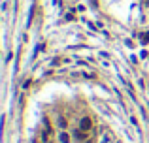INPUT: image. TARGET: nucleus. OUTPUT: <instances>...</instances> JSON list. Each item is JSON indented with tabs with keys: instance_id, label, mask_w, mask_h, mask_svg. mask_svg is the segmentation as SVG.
Segmentation results:
<instances>
[{
	"instance_id": "1",
	"label": "nucleus",
	"mask_w": 149,
	"mask_h": 143,
	"mask_svg": "<svg viewBox=\"0 0 149 143\" xmlns=\"http://www.w3.org/2000/svg\"><path fill=\"white\" fill-rule=\"evenodd\" d=\"M91 126H93V121H91V117H83L81 122H79V130H83V132H89Z\"/></svg>"
},
{
	"instance_id": "2",
	"label": "nucleus",
	"mask_w": 149,
	"mask_h": 143,
	"mask_svg": "<svg viewBox=\"0 0 149 143\" xmlns=\"http://www.w3.org/2000/svg\"><path fill=\"white\" fill-rule=\"evenodd\" d=\"M60 141H62V143H68V141H70L68 134H64V132H62V134H60Z\"/></svg>"
},
{
	"instance_id": "3",
	"label": "nucleus",
	"mask_w": 149,
	"mask_h": 143,
	"mask_svg": "<svg viewBox=\"0 0 149 143\" xmlns=\"http://www.w3.org/2000/svg\"><path fill=\"white\" fill-rule=\"evenodd\" d=\"M76 138H77V139H85V132H83V130L76 132Z\"/></svg>"
},
{
	"instance_id": "4",
	"label": "nucleus",
	"mask_w": 149,
	"mask_h": 143,
	"mask_svg": "<svg viewBox=\"0 0 149 143\" xmlns=\"http://www.w3.org/2000/svg\"><path fill=\"white\" fill-rule=\"evenodd\" d=\"M59 126H60V128H66V119L59 117Z\"/></svg>"
},
{
	"instance_id": "5",
	"label": "nucleus",
	"mask_w": 149,
	"mask_h": 143,
	"mask_svg": "<svg viewBox=\"0 0 149 143\" xmlns=\"http://www.w3.org/2000/svg\"><path fill=\"white\" fill-rule=\"evenodd\" d=\"M142 41H144V43H147V41H149V34H144V36H142Z\"/></svg>"
},
{
	"instance_id": "6",
	"label": "nucleus",
	"mask_w": 149,
	"mask_h": 143,
	"mask_svg": "<svg viewBox=\"0 0 149 143\" xmlns=\"http://www.w3.org/2000/svg\"><path fill=\"white\" fill-rule=\"evenodd\" d=\"M34 143H38V141H34Z\"/></svg>"
}]
</instances>
